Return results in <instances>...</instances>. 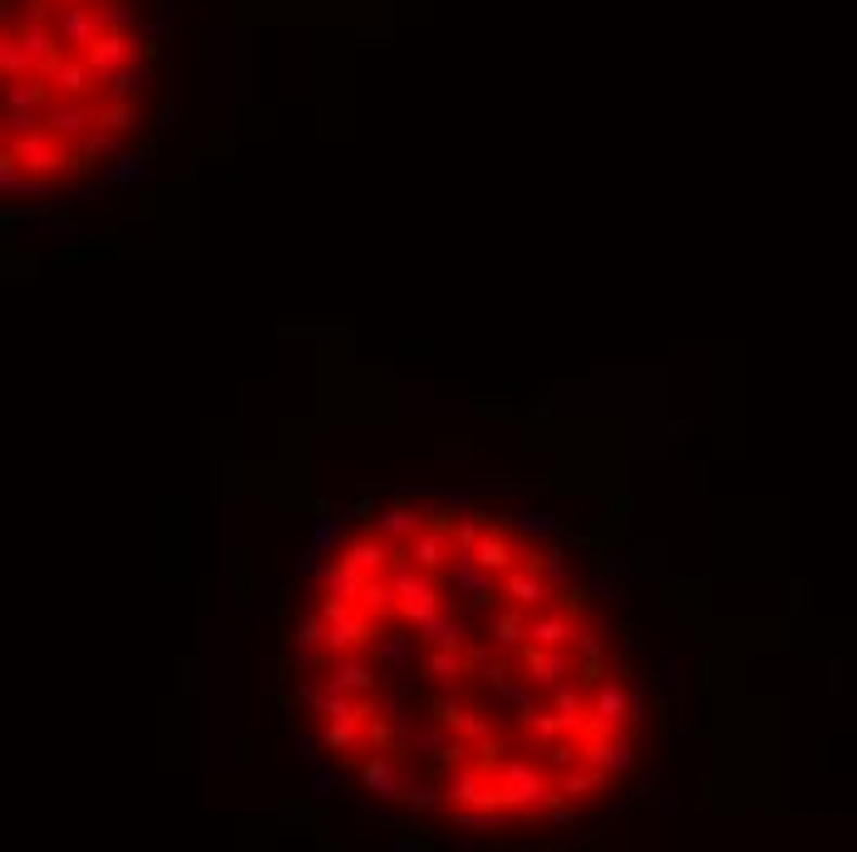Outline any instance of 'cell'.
<instances>
[{"label":"cell","mask_w":857,"mask_h":852,"mask_svg":"<svg viewBox=\"0 0 857 852\" xmlns=\"http://www.w3.org/2000/svg\"><path fill=\"white\" fill-rule=\"evenodd\" d=\"M611 784H616V778L601 774V768H597V764H587V759H581V764H572V768H562V774H558V789L567 793L572 803H597L601 793L611 789Z\"/></svg>","instance_id":"7"},{"label":"cell","mask_w":857,"mask_h":852,"mask_svg":"<svg viewBox=\"0 0 857 852\" xmlns=\"http://www.w3.org/2000/svg\"><path fill=\"white\" fill-rule=\"evenodd\" d=\"M478 631L494 640V650L513 656L517 646H527V640H533V611L517 607V601H498V607L483 611V626Z\"/></svg>","instance_id":"4"},{"label":"cell","mask_w":857,"mask_h":852,"mask_svg":"<svg viewBox=\"0 0 857 852\" xmlns=\"http://www.w3.org/2000/svg\"><path fill=\"white\" fill-rule=\"evenodd\" d=\"M513 665L537 685V690H552V685L577 681V650L572 646H542V640H527L513 650Z\"/></svg>","instance_id":"1"},{"label":"cell","mask_w":857,"mask_h":852,"mask_svg":"<svg viewBox=\"0 0 857 852\" xmlns=\"http://www.w3.org/2000/svg\"><path fill=\"white\" fill-rule=\"evenodd\" d=\"M335 557H345V562H350L355 572H364V576H385L389 562H395V543H389V537H380L375 527H360V533L345 537Z\"/></svg>","instance_id":"6"},{"label":"cell","mask_w":857,"mask_h":852,"mask_svg":"<svg viewBox=\"0 0 857 852\" xmlns=\"http://www.w3.org/2000/svg\"><path fill=\"white\" fill-rule=\"evenodd\" d=\"M572 636H577V621L567 611H558L552 601L533 611V640H542V646H572Z\"/></svg>","instance_id":"10"},{"label":"cell","mask_w":857,"mask_h":852,"mask_svg":"<svg viewBox=\"0 0 857 852\" xmlns=\"http://www.w3.org/2000/svg\"><path fill=\"white\" fill-rule=\"evenodd\" d=\"M419 527H424V508H419V503H405V498L380 508V518H375V533L389 537V543H409Z\"/></svg>","instance_id":"8"},{"label":"cell","mask_w":857,"mask_h":852,"mask_svg":"<svg viewBox=\"0 0 857 852\" xmlns=\"http://www.w3.org/2000/svg\"><path fill=\"white\" fill-rule=\"evenodd\" d=\"M375 656H380V665H385V675H409V665H414V636H405L395 621V626L380 636Z\"/></svg>","instance_id":"11"},{"label":"cell","mask_w":857,"mask_h":852,"mask_svg":"<svg viewBox=\"0 0 857 852\" xmlns=\"http://www.w3.org/2000/svg\"><path fill=\"white\" fill-rule=\"evenodd\" d=\"M552 607L558 611H567L572 621H597L601 616V607H597V597H591V586H577V582H567V586H558V592H552Z\"/></svg>","instance_id":"12"},{"label":"cell","mask_w":857,"mask_h":852,"mask_svg":"<svg viewBox=\"0 0 857 852\" xmlns=\"http://www.w3.org/2000/svg\"><path fill=\"white\" fill-rule=\"evenodd\" d=\"M355 768H360L364 793L380 803H405L409 784H414V778H409V759H399V754H364Z\"/></svg>","instance_id":"2"},{"label":"cell","mask_w":857,"mask_h":852,"mask_svg":"<svg viewBox=\"0 0 857 852\" xmlns=\"http://www.w3.org/2000/svg\"><path fill=\"white\" fill-rule=\"evenodd\" d=\"M325 547H331V518L316 522V552H325Z\"/></svg>","instance_id":"13"},{"label":"cell","mask_w":857,"mask_h":852,"mask_svg":"<svg viewBox=\"0 0 857 852\" xmlns=\"http://www.w3.org/2000/svg\"><path fill=\"white\" fill-rule=\"evenodd\" d=\"M572 650H577V681L587 685H601V681H611V661H616V650H611V636H606V626H601V616L597 621H581L577 626V636H572Z\"/></svg>","instance_id":"3"},{"label":"cell","mask_w":857,"mask_h":852,"mask_svg":"<svg viewBox=\"0 0 857 852\" xmlns=\"http://www.w3.org/2000/svg\"><path fill=\"white\" fill-rule=\"evenodd\" d=\"M405 552H409V562H414L419 572H428V576H439V582H449L459 547H453V537L439 533V527H419V533L405 543Z\"/></svg>","instance_id":"5"},{"label":"cell","mask_w":857,"mask_h":852,"mask_svg":"<svg viewBox=\"0 0 857 852\" xmlns=\"http://www.w3.org/2000/svg\"><path fill=\"white\" fill-rule=\"evenodd\" d=\"M364 582H370V576L355 572V567L345 562V557H335V562H325L321 572H316V586H321L325 597H341V601H360Z\"/></svg>","instance_id":"9"}]
</instances>
